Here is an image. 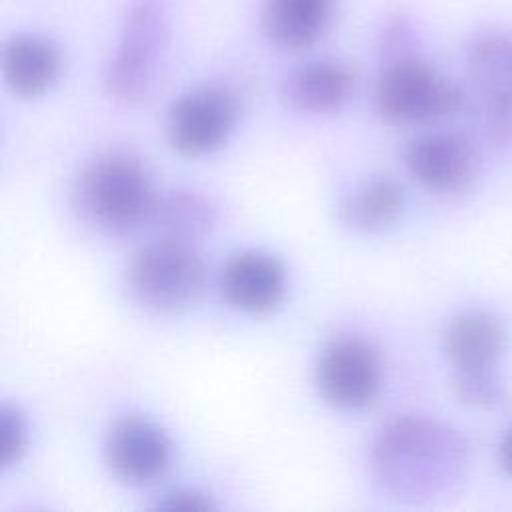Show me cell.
I'll return each instance as SVG.
<instances>
[{"label": "cell", "mask_w": 512, "mask_h": 512, "mask_svg": "<svg viewBox=\"0 0 512 512\" xmlns=\"http://www.w3.org/2000/svg\"><path fill=\"white\" fill-rule=\"evenodd\" d=\"M470 444L442 418L398 414L386 420L370 446L378 488L400 504H424L450 492L468 472Z\"/></svg>", "instance_id": "cell-1"}, {"label": "cell", "mask_w": 512, "mask_h": 512, "mask_svg": "<svg viewBox=\"0 0 512 512\" xmlns=\"http://www.w3.org/2000/svg\"><path fill=\"white\" fill-rule=\"evenodd\" d=\"M158 190L146 162L128 150H104L82 164L70 186L76 218L102 236H126L148 224Z\"/></svg>", "instance_id": "cell-2"}, {"label": "cell", "mask_w": 512, "mask_h": 512, "mask_svg": "<svg viewBox=\"0 0 512 512\" xmlns=\"http://www.w3.org/2000/svg\"><path fill=\"white\" fill-rule=\"evenodd\" d=\"M206 276V262L194 242L156 236L130 254L122 272V286L140 310L154 316H174L200 300Z\"/></svg>", "instance_id": "cell-3"}, {"label": "cell", "mask_w": 512, "mask_h": 512, "mask_svg": "<svg viewBox=\"0 0 512 512\" xmlns=\"http://www.w3.org/2000/svg\"><path fill=\"white\" fill-rule=\"evenodd\" d=\"M442 346L452 366V390L472 408H492L506 400L498 374L508 346V326L492 310L474 308L456 314L444 328Z\"/></svg>", "instance_id": "cell-4"}, {"label": "cell", "mask_w": 512, "mask_h": 512, "mask_svg": "<svg viewBox=\"0 0 512 512\" xmlns=\"http://www.w3.org/2000/svg\"><path fill=\"white\" fill-rule=\"evenodd\" d=\"M468 92L420 56L390 58L374 84V110L390 126H420L458 114Z\"/></svg>", "instance_id": "cell-5"}, {"label": "cell", "mask_w": 512, "mask_h": 512, "mask_svg": "<svg viewBox=\"0 0 512 512\" xmlns=\"http://www.w3.org/2000/svg\"><path fill=\"white\" fill-rule=\"evenodd\" d=\"M466 74L486 138L512 148V28L478 30L466 44ZM468 94V96H470Z\"/></svg>", "instance_id": "cell-6"}, {"label": "cell", "mask_w": 512, "mask_h": 512, "mask_svg": "<svg viewBox=\"0 0 512 512\" xmlns=\"http://www.w3.org/2000/svg\"><path fill=\"white\" fill-rule=\"evenodd\" d=\"M164 46L166 24L156 0H134L104 70L106 94L124 106L140 102L152 88Z\"/></svg>", "instance_id": "cell-7"}, {"label": "cell", "mask_w": 512, "mask_h": 512, "mask_svg": "<svg viewBox=\"0 0 512 512\" xmlns=\"http://www.w3.org/2000/svg\"><path fill=\"white\" fill-rule=\"evenodd\" d=\"M240 120V100L224 84H200L182 92L166 114V140L188 158L210 156L226 146Z\"/></svg>", "instance_id": "cell-8"}, {"label": "cell", "mask_w": 512, "mask_h": 512, "mask_svg": "<svg viewBox=\"0 0 512 512\" xmlns=\"http://www.w3.org/2000/svg\"><path fill=\"white\" fill-rule=\"evenodd\" d=\"M314 384L328 406L344 412L364 410L382 390L380 354L360 336L334 338L318 354Z\"/></svg>", "instance_id": "cell-9"}, {"label": "cell", "mask_w": 512, "mask_h": 512, "mask_svg": "<svg viewBox=\"0 0 512 512\" xmlns=\"http://www.w3.org/2000/svg\"><path fill=\"white\" fill-rule=\"evenodd\" d=\"M404 166L414 182L438 196L468 192L482 166L476 140L462 130H430L408 140Z\"/></svg>", "instance_id": "cell-10"}, {"label": "cell", "mask_w": 512, "mask_h": 512, "mask_svg": "<svg viewBox=\"0 0 512 512\" xmlns=\"http://www.w3.org/2000/svg\"><path fill=\"white\" fill-rule=\"evenodd\" d=\"M102 456L116 480L128 486H146L170 470L174 444L158 422L140 414H126L108 426Z\"/></svg>", "instance_id": "cell-11"}, {"label": "cell", "mask_w": 512, "mask_h": 512, "mask_svg": "<svg viewBox=\"0 0 512 512\" xmlns=\"http://www.w3.org/2000/svg\"><path fill=\"white\" fill-rule=\"evenodd\" d=\"M222 300L242 314L274 312L288 290L286 264L264 250H240L226 258L218 274Z\"/></svg>", "instance_id": "cell-12"}, {"label": "cell", "mask_w": 512, "mask_h": 512, "mask_svg": "<svg viewBox=\"0 0 512 512\" xmlns=\"http://www.w3.org/2000/svg\"><path fill=\"white\" fill-rule=\"evenodd\" d=\"M0 68L4 84L14 96L34 100L56 86L64 70V56L52 38L20 32L2 44Z\"/></svg>", "instance_id": "cell-13"}, {"label": "cell", "mask_w": 512, "mask_h": 512, "mask_svg": "<svg viewBox=\"0 0 512 512\" xmlns=\"http://www.w3.org/2000/svg\"><path fill=\"white\" fill-rule=\"evenodd\" d=\"M354 70L334 58H318L292 68L282 82L284 102L304 114L340 112L354 94Z\"/></svg>", "instance_id": "cell-14"}, {"label": "cell", "mask_w": 512, "mask_h": 512, "mask_svg": "<svg viewBox=\"0 0 512 512\" xmlns=\"http://www.w3.org/2000/svg\"><path fill=\"white\" fill-rule=\"evenodd\" d=\"M332 14L334 0H266L262 28L272 44L298 52L322 40Z\"/></svg>", "instance_id": "cell-15"}, {"label": "cell", "mask_w": 512, "mask_h": 512, "mask_svg": "<svg viewBox=\"0 0 512 512\" xmlns=\"http://www.w3.org/2000/svg\"><path fill=\"white\" fill-rule=\"evenodd\" d=\"M406 210V192L392 176H374L358 184L338 204V218L344 226L376 234L392 228Z\"/></svg>", "instance_id": "cell-16"}, {"label": "cell", "mask_w": 512, "mask_h": 512, "mask_svg": "<svg viewBox=\"0 0 512 512\" xmlns=\"http://www.w3.org/2000/svg\"><path fill=\"white\" fill-rule=\"evenodd\" d=\"M218 220L214 200L192 188H172L158 194L148 226L162 238L196 242L206 236Z\"/></svg>", "instance_id": "cell-17"}, {"label": "cell", "mask_w": 512, "mask_h": 512, "mask_svg": "<svg viewBox=\"0 0 512 512\" xmlns=\"http://www.w3.org/2000/svg\"><path fill=\"white\" fill-rule=\"evenodd\" d=\"M30 422L28 414L10 402L0 408V462L2 468L18 464L28 452Z\"/></svg>", "instance_id": "cell-18"}, {"label": "cell", "mask_w": 512, "mask_h": 512, "mask_svg": "<svg viewBox=\"0 0 512 512\" xmlns=\"http://www.w3.org/2000/svg\"><path fill=\"white\" fill-rule=\"evenodd\" d=\"M154 510H184V512H204V510H214L216 502L212 500L210 494L198 490V488H186L178 486L172 490L162 492L154 506Z\"/></svg>", "instance_id": "cell-19"}, {"label": "cell", "mask_w": 512, "mask_h": 512, "mask_svg": "<svg viewBox=\"0 0 512 512\" xmlns=\"http://www.w3.org/2000/svg\"><path fill=\"white\" fill-rule=\"evenodd\" d=\"M498 464L504 470V474L512 478V424L506 428V432L500 438V444H498Z\"/></svg>", "instance_id": "cell-20"}]
</instances>
